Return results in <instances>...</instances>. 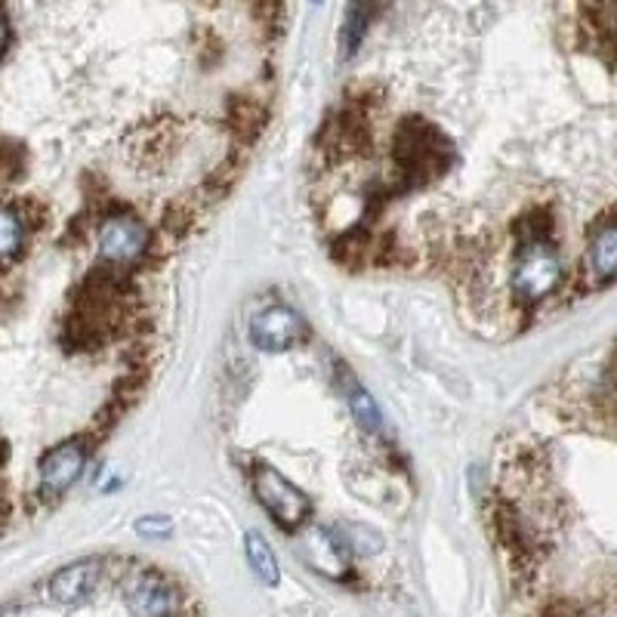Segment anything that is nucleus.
Here are the masks:
<instances>
[{"mask_svg":"<svg viewBox=\"0 0 617 617\" xmlns=\"http://www.w3.org/2000/svg\"><path fill=\"white\" fill-rule=\"evenodd\" d=\"M102 581V562L99 559H81V562L59 568L50 578V600L59 605H81L96 593V586Z\"/></svg>","mask_w":617,"mask_h":617,"instance_id":"0eeeda50","label":"nucleus"},{"mask_svg":"<svg viewBox=\"0 0 617 617\" xmlns=\"http://www.w3.org/2000/svg\"><path fill=\"white\" fill-rule=\"evenodd\" d=\"M148 247V229L130 214H111L99 222V256L114 266H130Z\"/></svg>","mask_w":617,"mask_h":617,"instance_id":"7ed1b4c3","label":"nucleus"},{"mask_svg":"<svg viewBox=\"0 0 617 617\" xmlns=\"http://www.w3.org/2000/svg\"><path fill=\"white\" fill-rule=\"evenodd\" d=\"M562 281V259L549 247V241H525L512 269V291L522 303H537L553 293Z\"/></svg>","mask_w":617,"mask_h":617,"instance_id":"f257e3e1","label":"nucleus"},{"mask_svg":"<svg viewBox=\"0 0 617 617\" xmlns=\"http://www.w3.org/2000/svg\"><path fill=\"white\" fill-rule=\"evenodd\" d=\"M87 467V448L84 441H62L40 460V491L47 497H59L72 488Z\"/></svg>","mask_w":617,"mask_h":617,"instance_id":"39448f33","label":"nucleus"},{"mask_svg":"<svg viewBox=\"0 0 617 617\" xmlns=\"http://www.w3.org/2000/svg\"><path fill=\"white\" fill-rule=\"evenodd\" d=\"M7 44H10V25H7L3 13H0V53L7 50Z\"/></svg>","mask_w":617,"mask_h":617,"instance_id":"2eb2a0df","label":"nucleus"},{"mask_svg":"<svg viewBox=\"0 0 617 617\" xmlns=\"http://www.w3.org/2000/svg\"><path fill=\"white\" fill-rule=\"evenodd\" d=\"M244 556H247V565L254 568V574L259 581L266 583V586H278L281 568H278L273 546H269V541L259 531H247L244 534Z\"/></svg>","mask_w":617,"mask_h":617,"instance_id":"9d476101","label":"nucleus"},{"mask_svg":"<svg viewBox=\"0 0 617 617\" xmlns=\"http://www.w3.org/2000/svg\"><path fill=\"white\" fill-rule=\"evenodd\" d=\"M303 556L308 559V565L315 568V571H322L327 578H343L346 568H349V549L343 546V541L337 537V534H330V531H322V528H315V531H308L306 537H303Z\"/></svg>","mask_w":617,"mask_h":617,"instance_id":"6e6552de","label":"nucleus"},{"mask_svg":"<svg viewBox=\"0 0 617 617\" xmlns=\"http://www.w3.org/2000/svg\"><path fill=\"white\" fill-rule=\"evenodd\" d=\"M349 408H352L355 420L362 423L367 433L380 430V411H377V404H374V399L364 389H349Z\"/></svg>","mask_w":617,"mask_h":617,"instance_id":"ddd939ff","label":"nucleus"},{"mask_svg":"<svg viewBox=\"0 0 617 617\" xmlns=\"http://www.w3.org/2000/svg\"><path fill=\"white\" fill-rule=\"evenodd\" d=\"M367 25H371V0H352L349 10H346V22H343L346 53H355V47L362 44Z\"/></svg>","mask_w":617,"mask_h":617,"instance_id":"f8f14e48","label":"nucleus"},{"mask_svg":"<svg viewBox=\"0 0 617 617\" xmlns=\"http://www.w3.org/2000/svg\"><path fill=\"white\" fill-rule=\"evenodd\" d=\"M303 334L300 315L288 306H266L254 312L251 318V343L263 352H281L291 349Z\"/></svg>","mask_w":617,"mask_h":617,"instance_id":"423d86ee","label":"nucleus"},{"mask_svg":"<svg viewBox=\"0 0 617 617\" xmlns=\"http://www.w3.org/2000/svg\"><path fill=\"white\" fill-rule=\"evenodd\" d=\"M590 273L600 285H612V278L617 273V229L612 214H605L600 219V226L590 235Z\"/></svg>","mask_w":617,"mask_h":617,"instance_id":"1a4fd4ad","label":"nucleus"},{"mask_svg":"<svg viewBox=\"0 0 617 617\" xmlns=\"http://www.w3.org/2000/svg\"><path fill=\"white\" fill-rule=\"evenodd\" d=\"M0 455H3V445H0Z\"/></svg>","mask_w":617,"mask_h":617,"instance_id":"dca6fc26","label":"nucleus"},{"mask_svg":"<svg viewBox=\"0 0 617 617\" xmlns=\"http://www.w3.org/2000/svg\"><path fill=\"white\" fill-rule=\"evenodd\" d=\"M136 531L143 537H167V534H173V522L167 516H146L136 522Z\"/></svg>","mask_w":617,"mask_h":617,"instance_id":"4468645a","label":"nucleus"},{"mask_svg":"<svg viewBox=\"0 0 617 617\" xmlns=\"http://www.w3.org/2000/svg\"><path fill=\"white\" fill-rule=\"evenodd\" d=\"M25 244V222L10 207H0V263L13 259Z\"/></svg>","mask_w":617,"mask_h":617,"instance_id":"9b49d317","label":"nucleus"},{"mask_svg":"<svg viewBox=\"0 0 617 617\" xmlns=\"http://www.w3.org/2000/svg\"><path fill=\"white\" fill-rule=\"evenodd\" d=\"M251 482H254V494L256 500L266 507V512L273 516L275 522L288 531H297L308 519L312 512V504L303 491L297 488L293 482H288L285 475L266 463H256L251 470Z\"/></svg>","mask_w":617,"mask_h":617,"instance_id":"f03ea898","label":"nucleus"},{"mask_svg":"<svg viewBox=\"0 0 617 617\" xmlns=\"http://www.w3.org/2000/svg\"><path fill=\"white\" fill-rule=\"evenodd\" d=\"M128 608L136 617H173L180 612V593L158 571H143L128 586Z\"/></svg>","mask_w":617,"mask_h":617,"instance_id":"20e7f679","label":"nucleus"}]
</instances>
